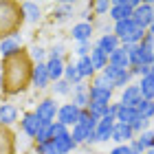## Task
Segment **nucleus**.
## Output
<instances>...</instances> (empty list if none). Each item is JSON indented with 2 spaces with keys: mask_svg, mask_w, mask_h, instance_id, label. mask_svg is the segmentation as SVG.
I'll list each match as a JSON object with an SVG mask.
<instances>
[{
  "mask_svg": "<svg viewBox=\"0 0 154 154\" xmlns=\"http://www.w3.org/2000/svg\"><path fill=\"white\" fill-rule=\"evenodd\" d=\"M137 139V134L132 132V128L128 123H115V128H112V143L115 145H130L132 141Z\"/></svg>",
  "mask_w": 154,
  "mask_h": 154,
  "instance_id": "0eeeda50",
  "label": "nucleus"
},
{
  "mask_svg": "<svg viewBox=\"0 0 154 154\" xmlns=\"http://www.w3.org/2000/svg\"><path fill=\"white\" fill-rule=\"evenodd\" d=\"M90 88H106V90H115V88H112V82H110L103 73H97L93 79H90Z\"/></svg>",
  "mask_w": 154,
  "mask_h": 154,
  "instance_id": "cd10ccee",
  "label": "nucleus"
},
{
  "mask_svg": "<svg viewBox=\"0 0 154 154\" xmlns=\"http://www.w3.org/2000/svg\"><path fill=\"white\" fill-rule=\"evenodd\" d=\"M110 7H112V2H108V0H99V2H93V5H90V9H93L95 16L103 18V16H108V13H110Z\"/></svg>",
  "mask_w": 154,
  "mask_h": 154,
  "instance_id": "7c9ffc66",
  "label": "nucleus"
},
{
  "mask_svg": "<svg viewBox=\"0 0 154 154\" xmlns=\"http://www.w3.org/2000/svg\"><path fill=\"white\" fill-rule=\"evenodd\" d=\"M20 40L18 35H11V38H5L2 42H0V55L7 60L16 57V55H20Z\"/></svg>",
  "mask_w": 154,
  "mask_h": 154,
  "instance_id": "ddd939ff",
  "label": "nucleus"
},
{
  "mask_svg": "<svg viewBox=\"0 0 154 154\" xmlns=\"http://www.w3.org/2000/svg\"><path fill=\"white\" fill-rule=\"evenodd\" d=\"M90 62H93V66H95V71L97 73H103L108 68V55L101 51V48H97L93 44V51H90Z\"/></svg>",
  "mask_w": 154,
  "mask_h": 154,
  "instance_id": "dca6fc26",
  "label": "nucleus"
},
{
  "mask_svg": "<svg viewBox=\"0 0 154 154\" xmlns=\"http://www.w3.org/2000/svg\"><path fill=\"white\" fill-rule=\"evenodd\" d=\"M38 154H60V152H57V148H55V141H51V143L38 145Z\"/></svg>",
  "mask_w": 154,
  "mask_h": 154,
  "instance_id": "e433bc0d",
  "label": "nucleus"
},
{
  "mask_svg": "<svg viewBox=\"0 0 154 154\" xmlns=\"http://www.w3.org/2000/svg\"><path fill=\"white\" fill-rule=\"evenodd\" d=\"M79 112H82V110L77 108L73 101L62 103V106H60V112H57V121L64 123V125H68V128H73V125L79 121Z\"/></svg>",
  "mask_w": 154,
  "mask_h": 154,
  "instance_id": "423d86ee",
  "label": "nucleus"
},
{
  "mask_svg": "<svg viewBox=\"0 0 154 154\" xmlns=\"http://www.w3.org/2000/svg\"><path fill=\"white\" fill-rule=\"evenodd\" d=\"M139 88H141V97L143 99H150L154 101V75H148L143 79H139Z\"/></svg>",
  "mask_w": 154,
  "mask_h": 154,
  "instance_id": "4be33fe9",
  "label": "nucleus"
},
{
  "mask_svg": "<svg viewBox=\"0 0 154 154\" xmlns=\"http://www.w3.org/2000/svg\"><path fill=\"white\" fill-rule=\"evenodd\" d=\"M145 154H154V148H150V150H148V152H145Z\"/></svg>",
  "mask_w": 154,
  "mask_h": 154,
  "instance_id": "ea45409f",
  "label": "nucleus"
},
{
  "mask_svg": "<svg viewBox=\"0 0 154 154\" xmlns=\"http://www.w3.org/2000/svg\"><path fill=\"white\" fill-rule=\"evenodd\" d=\"M64 44H55L51 51H48V57H55V60H64Z\"/></svg>",
  "mask_w": 154,
  "mask_h": 154,
  "instance_id": "4c0bfd02",
  "label": "nucleus"
},
{
  "mask_svg": "<svg viewBox=\"0 0 154 154\" xmlns=\"http://www.w3.org/2000/svg\"><path fill=\"white\" fill-rule=\"evenodd\" d=\"M46 68H48V77L51 82H60L64 79V68H66V62L64 60H55V57H48L46 60Z\"/></svg>",
  "mask_w": 154,
  "mask_h": 154,
  "instance_id": "2eb2a0df",
  "label": "nucleus"
},
{
  "mask_svg": "<svg viewBox=\"0 0 154 154\" xmlns=\"http://www.w3.org/2000/svg\"><path fill=\"white\" fill-rule=\"evenodd\" d=\"M55 148H57V152L60 154H73L79 145H77L75 141H73V137L68 134V137H62V139H55Z\"/></svg>",
  "mask_w": 154,
  "mask_h": 154,
  "instance_id": "5701e85b",
  "label": "nucleus"
},
{
  "mask_svg": "<svg viewBox=\"0 0 154 154\" xmlns=\"http://www.w3.org/2000/svg\"><path fill=\"white\" fill-rule=\"evenodd\" d=\"M35 141H38V145H42V143H51V141H53V134H51V123H44V125H42V130L38 132Z\"/></svg>",
  "mask_w": 154,
  "mask_h": 154,
  "instance_id": "473e14b6",
  "label": "nucleus"
},
{
  "mask_svg": "<svg viewBox=\"0 0 154 154\" xmlns=\"http://www.w3.org/2000/svg\"><path fill=\"white\" fill-rule=\"evenodd\" d=\"M20 125H22V132L29 139H35L38 137V132L42 130V125H44V121L35 115V112H26L22 117V121H20Z\"/></svg>",
  "mask_w": 154,
  "mask_h": 154,
  "instance_id": "6e6552de",
  "label": "nucleus"
},
{
  "mask_svg": "<svg viewBox=\"0 0 154 154\" xmlns=\"http://www.w3.org/2000/svg\"><path fill=\"white\" fill-rule=\"evenodd\" d=\"M130 128H132V132H134V134L139 137L141 132H145V130H150V128H152V121H148V119H143V117H139L137 121L130 125Z\"/></svg>",
  "mask_w": 154,
  "mask_h": 154,
  "instance_id": "72a5a7b5",
  "label": "nucleus"
},
{
  "mask_svg": "<svg viewBox=\"0 0 154 154\" xmlns=\"http://www.w3.org/2000/svg\"><path fill=\"white\" fill-rule=\"evenodd\" d=\"M93 35H95V24L93 22H75L73 29H71V38L75 44H84V42H93Z\"/></svg>",
  "mask_w": 154,
  "mask_h": 154,
  "instance_id": "20e7f679",
  "label": "nucleus"
},
{
  "mask_svg": "<svg viewBox=\"0 0 154 154\" xmlns=\"http://www.w3.org/2000/svg\"><path fill=\"white\" fill-rule=\"evenodd\" d=\"M141 5V0H112V7H110V22H121V20H130L134 9Z\"/></svg>",
  "mask_w": 154,
  "mask_h": 154,
  "instance_id": "f257e3e1",
  "label": "nucleus"
},
{
  "mask_svg": "<svg viewBox=\"0 0 154 154\" xmlns=\"http://www.w3.org/2000/svg\"><path fill=\"white\" fill-rule=\"evenodd\" d=\"M103 75H106L108 79L112 82V88H115V82H117V77L121 75V68H117V66H110V64H108V68L103 71Z\"/></svg>",
  "mask_w": 154,
  "mask_h": 154,
  "instance_id": "c9c22d12",
  "label": "nucleus"
},
{
  "mask_svg": "<svg viewBox=\"0 0 154 154\" xmlns=\"http://www.w3.org/2000/svg\"><path fill=\"white\" fill-rule=\"evenodd\" d=\"M53 95L55 97H66V95H73V86L68 84L66 79H60L53 84Z\"/></svg>",
  "mask_w": 154,
  "mask_h": 154,
  "instance_id": "c85d7f7f",
  "label": "nucleus"
},
{
  "mask_svg": "<svg viewBox=\"0 0 154 154\" xmlns=\"http://www.w3.org/2000/svg\"><path fill=\"white\" fill-rule=\"evenodd\" d=\"M108 106H110V103H108ZM108 106H106V103H97V101H90L86 110H88V112L93 115L95 119H103V117H106V112H108Z\"/></svg>",
  "mask_w": 154,
  "mask_h": 154,
  "instance_id": "c756f323",
  "label": "nucleus"
},
{
  "mask_svg": "<svg viewBox=\"0 0 154 154\" xmlns=\"http://www.w3.org/2000/svg\"><path fill=\"white\" fill-rule=\"evenodd\" d=\"M93 132H95V130H93ZM88 134H90V132L84 128V125H79V123H75L73 128H71V137H73V141H75L77 145H86Z\"/></svg>",
  "mask_w": 154,
  "mask_h": 154,
  "instance_id": "b1692460",
  "label": "nucleus"
},
{
  "mask_svg": "<svg viewBox=\"0 0 154 154\" xmlns=\"http://www.w3.org/2000/svg\"><path fill=\"white\" fill-rule=\"evenodd\" d=\"M108 64L121 68V71H130L132 66H130V57H128V48H125V46H119L117 51L108 57Z\"/></svg>",
  "mask_w": 154,
  "mask_h": 154,
  "instance_id": "4468645a",
  "label": "nucleus"
},
{
  "mask_svg": "<svg viewBox=\"0 0 154 154\" xmlns=\"http://www.w3.org/2000/svg\"><path fill=\"white\" fill-rule=\"evenodd\" d=\"M90 154H97V152H90Z\"/></svg>",
  "mask_w": 154,
  "mask_h": 154,
  "instance_id": "37998d69",
  "label": "nucleus"
},
{
  "mask_svg": "<svg viewBox=\"0 0 154 154\" xmlns=\"http://www.w3.org/2000/svg\"><path fill=\"white\" fill-rule=\"evenodd\" d=\"M117 119L112 117H103L99 119V123H97V130H95V137H97V143H108L112 141V128H115Z\"/></svg>",
  "mask_w": 154,
  "mask_h": 154,
  "instance_id": "1a4fd4ad",
  "label": "nucleus"
},
{
  "mask_svg": "<svg viewBox=\"0 0 154 154\" xmlns=\"http://www.w3.org/2000/svg\"><path fill=\"white\" fill-rule=\"evenodd\" d=\"M79 125H84L88 132H93V130H97V123H99V119H95L93 115L88 112V110H82L79 112V121H77Z\"/></svg>",
  "mask_w": 154,
  "mask_h": 154,
  "instance_id": "393cba45",
  "label": "nucleus"
},
{
  "mask_svg": "<svg viewBox=\"0 0 154 154\" xmlns=\"http://www.w3.org/2000/svg\"><path fill=\"white\" fill-rule=\"evenodd\" d=\"M132 22H134L137 26H141L143 31L150 29V24L154 22V9H152V2H141L134 9V13H132Z\"/></svg>",
  "mask_w": 154,
  "mask_h": 154,
  "instance_id": "7ed1b4c3",
  "label": "nucleus"
},
{
  "mask_svg": "<svg viewBox=\"0 0 154 154\" xmlns=\"http://www.w3.org/2000/svg\"><path fill=\"white\" fill-rule=\"evenodd\" d=\"M152 9H154V2H152Z\"/></svg>",
  "mask_w": 154,
  "mask_h": 154,
  "instance_id": "79ce46f5",
  "label": "nucleus"
},
{
  "mask_svg": "<svg viewBox=\"0 0 154 154\" xmlns=\"http://www.w3.org/2000/svg\"><path fill=\"white\" fill-rule=\"evenodd\" d=\"M64 79L71 84V86H77V84H82V75H79V68H77L75 62H66V68H64Z\"/></svg>",
  "mask_w": 154,
  "mask_h": 154,
  "instance_id": "aec40b11",
  "label": "nucleus"
},
{
  "mask_svg": "<svg viewBox=\"0 0 154 154\" xmlns=\"http://www.w3.org/2000/svg\"><path fill=\"white\" fill-rule=\"evenodd\" d=\"M137 112H139V117H143V119H148V121H152V119H154V101L143 99V101L137 106Z\"/></svg>",
  "mask_w": 154,
  "mask_h": 154,
  "instance_id": "a878e982",
  "label": "nucleus"
},
{
  "mask_svg": "<svg viewBox=\"0 0 154 154\" xmlns=\"http://www.w3.org/2000/svg\"><path fill=\"white\" fill-rule=\"evenodd\" d=\"M139 119V112L137 108H130V106H119V112H117V121L119 123H128L132 125Z\"/></svg>",
  "mask_w": 154,
  "mask_h": 154,
  "instance_id": "6ab92c4d",
  "label": "nucleus"
},
{
  "mask_svg": "<svg viewBox=\"0 0 154 154\" xmlns=\"http://www.w3.org/2000/svg\"><path fill=\"white\" fill-rule=\"evenodd\" d=\"M31 57H33L35 64L46 62V48H44V46H31Z\"/></svg>",
  "mask_w": 154,
  "mask_h": 154,
  "instance_id": "f704fd0d",
  "label": "nucleus"
},
{
  "mask_svg": "<svg viewBox=\"0 0 154 154\" xmlns=\"http://www.w3.org/2000/svg\"><path fill=\"white\" fill-rule=\"evenodd\" d=\"M18 119V108L13 103H0V123L9 125Z\"/></svg>",
  "mask_w": 154,
  "mask_h": 154,
  "instance_id": "a211bd4d",
  "label": "nucleus"
},
{
  "mask_svg": "<svg viewBox=\"0 0 154 154\" xmlns=\"http://www.w3.org/2000/svg\"><path fill=\"white\" fill-rule=\"evenodd\" d=\"M73 103L79 110L88 108V103H90V84L82 82V84H77V86H73Z\"/></svg>",
  "mask_w": 154,
  "mask_h": 154,
  "instance_id": "f8f14e48",
  "label": "nucleus"
},
{
  "mask_svg": "<svg viewBox=\"0 0 154 154\" xmlns=\"http://www.w3.org/2000/svg\"><path fill=\"white\" fill-rule=\"evenodd\" d=\"M148 33H150V35H152V38H154V22H152V24H150V29H148Z\"/></svg>",
  "mask_w": 154,
  "mask_h": 154,
  "instance_id": "58836bf2",
  "label": "nucleus"
},
{
  "mask_svg": "<svg viewBox=\"0 0 154 154\" xmlns=\"http://www.w3.org/2000/svg\"><path fill=\"white\" fill-rule=\"evenodd\" d=\"M95 46H97V48H101V51L110 57V55H112L117 48L121 46V40H119L115 33H99V38L95 40Z\"/></svg>",
  "mask_w": 154,
  "mask_h": 154,
  "instance_id": "9d476101",
  "label": "nucleus"
},
{
  "mask_svg": "<svg viewBox=\"0 0 154 154\" xmlns=\"http://www.w3.org/2000/svg\"><path fill=\"white\" fill-rule=\"evenodd\" d=\"M121 106H130V108H137L139 103L143 101L141 97V88H139V84H130V86H125L123 90H119V99H117Z\"/></svg>",
  "mask_w": 154,
  "mask_h": 154,
  "instance_id": "39448f33",
  "label": "nucleus"
},
{
  "mask_svg": "<svg viewBox=\"0 0 154 154\" xmlns=\"http://www.w3.org/2000/svg\"><path fill=\"white\" fill-rule=\"evenodd\" d=\"M152 75H154V64H152Z\"/></svg>",
  "mask_w": 154,
  "mask_h": 154,
  "instance_id": "a19ab883",
  "label": "nucleus"
},
{
  "mask_svg": "<svg viewBox=\"0 0 154 154\" xmlns=\"http://www.w3.org/2000/svg\"><path fill=\"white\" fill-rule=\"evenodd\" d=\"M130 84H134L132 68H130V71H121V75H119V77H117V82H115V90H123L125 86H130Z\"/></svg>",
  "mask_w": 154,
  "mask_h": 154,
  "instance_id": "bb28decb",
  "label": "nucleus"
},
{
  "mask_svg": "<svg viewBox=\"0 0 154 154\" xmlns=\"http://www.w3.org/2000/svg\"><path fill=\"white\" fill-rule=\"evenodd\" d=\"M51 134H53V141H55V139L68 137V134H71V128L64 125V123H60V121H53L51 123Z\"/></svg>",
  "mask_w": 154,
  "mask_h": 154,
  "instance_id": "2f4dec72",
  "label": "nucleus"
},
{
  "mask_svg": "<svg viewBox=\"0 0 154 154\" xmlns=\"http://www.w3.org/2000/svg\"><path fill=\"white\" fill-rule=\"evenodd\" d=\"M75 64H77V68H79V75H82V79H84V82H86V79H93V77L97 75L95 66H93V62H90V55H88V57H79V60H75Z\"/></svg>",
  "mask_w": 154,
  "mask_h": 154,
  "instance_id": "f3484780",
  "label": "nucleus"
},
{
  "mask_svg": "<svg viewBox=\"0 0 154 154\" xmlns=\"http://www.w3.org/2000/svg\"><path fill=\"white\" fill-rule=\"evenodd\" d=\"M22 13L29 22H40L42 18V9L38 2H22Z\"/></svg>",
  "mask_w": 154,
  "mask_h": 154,
  "instance_id": "412c9836",
  "label": "nucleus"
},
{
  "mask_svg": "<svg viewBox=\"0 0 154 154\" xmlns=\"http://www.w3.org/2000/svg\"><path fill=\"white\" fill-rule=\"evenodd\" d=\"M44 123H53V121H57V112H60V103L55 101V97H46V99H42L38 101V106L35 110H33Z\"/></svg>",
  "mask_w": 154,
  "mask_h": 154,
  "instance_id": "f03ea898",
  "label": "nucleus"
},
{
  "mask_svg": "<svg viewBox=\"0 0 154 154\" xmlns=\"http://www.w3.org/2000/svg\"><path fill=\"white\" fill-rule=\"evenodd\" d=\"M31 82H33V86H35L38 90L48 88V84H51V77H48L46 62H42V64H35V66L31 68Z\"/></svg>",
  "mask_w": 154,
  "mask_h": 154,
  "instance_id": "9b49d317",
  "label": "nucleus"
}]
</instances>
